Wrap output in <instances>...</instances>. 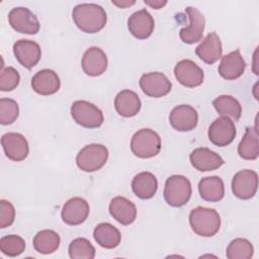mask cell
<instances>
[{"label": "cell", "instance_id": "6da1fadb", "mask_svg": "<svg viewBox=\"0 0 259 259\" xmlns=\"http://www.w3.org/2000/svg\"><path fill=\"white\" fill-rule=\"evenodd\" d=\"M72 17L76 26L86 33L100 31L107 22L105 10L95 3H81L73 8Z\"/></svg>", "mask_w": 259, "mask_h": 259}, {"label": "cell", "instance_id": "7a4b0ae2", "mask_svg": "<svg viewBox=\"0 0 259 259\" xmlns=\"http://www.w3.org/2000/svg\"><path fill=\"white\" fill-rule=\"evenodd\" d=\"M192 231L201 237H212L221 228V217L213 208L197 206L189 213Z\"/></svg>", "mask_w": 259, "mask_h": 259}, {"label": "cell", "instance_id": "3957f363", "mask_svg": "<svg viewBox=\"0 0 259 259\" xmlns=\"http://www.w3.org/2000/svg\"><path fill=\"white\" fill-rule=\"evenodd\" d=\"M133 154L141 159H149L159 154L161 138L151 128H141L136 132L131 140Z\"/></svg>", "mask_w": 259, "mask_h": 259}, {"label": "cell", "instance_id": "277c9868", "mask_svg": "<svg viewBox=\"0 0 259 259\" xmlns=\"http://www.w3.org/2000/svg\"><path fill=\"white\" fill-rule=\"evenodd\" d=\"M191 192V183L183 175H172L165 182L164 198L170 206H183L190 199Z\"/></svg>", "mask_w": 259, "mask_h": 259}, {"label": "cell", "instance_id": "5b68a950", "mask_svg": "<svg viewBox=\"0 0 259 259\" xmlns=\"http://www.w3.org/2000/svg\"><path fill=\"white\" fill-rule=\"evenodd\" d=\"M108 159V150L101 144H90L82 148L76 156L77 167L84 172L100 170Z\"/></svg>", "mask_w": 259, "mask_h": 259}, {"label": "cell", "instance_id": "8992f818", "mask_svg": "<svg viewBox=\"0 0 259 259\" xmlns=\"http://www.w3.org/2000/svg\"><path fill=\"white\" fill-rule=\"evenodd\" d=\"M71 115L79 125L86 128H97L104 121L102 111L86 100H76L71 105Z\"/></svg>", "mask_w": 259, "mask_h": 259}, {"label": "cell", "instance_id": "52a82bcc", "mask_svg": "<svg viewBox=\"0 0 259 259\" xmlns=\"http://www.w3.org/2000/svg\"><path fill=\"white\" fill-rule=\"evenodd\" d=\"M10 26L19 33L36 34L39 30L37 17L26 7L12 8L8 14Z\"/></svg>", "mask_w": 259, "mask_h": 259}, {"label": "cell", "instance_id": "ba28073f", "mask_svg": "<svg viewBox=\"0 0 259 259\" xmlns=\"http://www.w3.org/2000/svg\"><path fill=\"white\" fill-rule=\"evenodd\" d=\"M258 188V175L255 171L244 169L237 172L232 179V192L240 199L252 198Z\"/></svg>", "mask_w": 259, "mask_h": 259}, {"label": "cell", "instance_id": "9c48e42d", "mask_svg": "<svg viewBox=\"0 0 259 259\" xmlns=\"http://www.w3.org/2000/svg\"><path fill=\"white\" fill-rule=\"evenodd\" d=\"M236 134L234 121L226 116L215 118L209 125L207 132L209 141L218 147L229 146L234 141Z\"/></svg>", "mask_w": 259, "mask_h": 259}, {"label": "cell", "instance_id": "30bf717a", "mask_svg": "<svg viewBox=\"0 0 259 259\" xmlns=\"http://www.w3.org/2000/svg\"><path fill=\"white\" fill-rule=\"evenodd\" d=\"M139 84L146 95L154 98H160L167 95L172 88L170 80L161 72H151L142 75Z\"/></svg>", "mask_w": 259, "mask_h": 259}, {"label": "cell", "instance_id": "8fae6325", "mask_svg": "<svg viewBox=\"0 0 259 259\" xmlns=\"http://www.w3.org/2000/svg\"><path fill=\"white\" fill-rule=\"evenodd\" d=\"M185 12L189 19V24L186 27L180 29L179 36L184 44L192 45L202 38L205 26V18L203 14L195 7L188 6L186 7Z\"/></svg>", "mask_w": 259, "mask_h": 259}, {"label": "cell", "instance_id": "7c38bea8", "mask_svg": "<svg viewBox=\"0 0 259 259\" xmlns=\"http://www.w3.org/2000/svg\"><path fill=\"white\" fill-rule=\"evenodd\" d=\"M174 76L183 86L198 87L202 84L204 74L202 69L191 60H181L174 67Z\"/></svg>", "mask_w": 259, "mask_h": 259}, {"label": "cell", "instance_id": "4fadbf2b", "mask_svg": "<svg viewBox=\"0 0 259 259\" xmlns=\"http://www.w3.org/2000/svg\"><path fill=\"white\" fill-rule=\"evenodd\" d=\"M169 121L174 130L178 132H189L196 127L198 113L194 107L188 104H181L171 110Z\"/></svg>", "mask_w": 259, "mask_h": 259}, {"label": "cell", "instance_id": "5bb4252c", "mask_svg": "<svg viewBox=\"0 0 259 259\" xmlns=\"http://www.w3.org/2000/svg\"><path fill=\"white\" fill-rule=\"evenodd\" d=\"M89 211V203L84 198L72 197L64 203L61 217L65 224L69 226H78L87 220Z\"/></svg>", "mask_w": 259, "mask_h": 259}, {"label": "cell", "instance_id": "9a60e30c", "mask_svg": "<svg viewBox=\"0 0 259 259\" xmlns=\"http://www.w3.org/2000/svg\"><path fill=\"white\" fill-rule=\"evenodd\" d=\"M1 145L6 157L14 162L23 161L29 152L27 140L19 133H7L1 138Z\"/></svg>", "mask_w": 259, "mask_h": 259}, {"label": "cell", "instance_id": "2e32d148", "mask_svg": "<svg viewBox=\"0 0 259 259\" xmlns=\"http://www.w3.org/2000/svg\"><path fill=\"white\" fill-rule=\"evenodd\" d=\"M13 54L18 63L26 69L33 68L41 58L37 42L30 39H19L13 45Z\"/></svg>", "mask_w": 259, "mask_h": 259}, {"label": "cell", "instance_id": "e0dca14e", "mask_svg": "<svg viewBox=\"0 0 259 259\" xmlns=\"http://www.w3.org/2000/svg\"><path fill=\"white\" fill-rule=\"evenodd\" d=\"M154 27V18L147 9H141L134 12L127 19V28L138 39H146L151 36Z\"/></svg>", "mask_w": 259, "mask_h": 259}, {"label": "cell", "instance_id": "ac0fdd59", "mask_svg": "<svg viewBox=\"0 0 259 259\" xmlns=\"http://www.w3.org/2000/svg\"><path fill=\"white\" fill-rule=\"evenodd\" d=\"M107 57L98 47H91L85 51L82 57L81 66L84 73L91 77L102 75L107 69Z\"/></svg>", "mask_w": 259, "mask_h": 259}, {"label": "cell", "instance_id": "d6986e66", "mask_svg": "<svg viewBox=\"0 0 259 259\" xmlns=\"http://www.w3.org/2000/svg\"><path fill=\"white\" fill-rule=\"evenodd\" d=\"M189 160L192 167L200 172L215 170L225 163L219 154L204 147L194 149L189 155Z\"/></svg>", "mask_w": 259, "mask_h": 259}, {"label": "cell", "instance_id": "ffe728a7", "mask_svg": "<svg viewBox=\"0 0 259 259\" xmlns=\"http://www.w3.org/2000/svg\"><path fill=\"white\" fill-rule=\"evenodd\" d=\"M246 68V63L240 53L236 50L222 57L219 65V74L226 80H235L240 78Z\"/></svg>", "mask_w": 259, "mask_h": 259}, {"label": "cell", "instance_id": "44dd1931", "mask_svg": "<svg viewBox=\"0 0 259 259\" xmlns=\"http://www.w3.org/2000/svg\"><path fill=\"white\" fill-rule=\"evenodd\" d=\"M61 81L58 74L51 69L38 71L31 78V87L34 92L40 95H52L58 92Z\"/></svg>", "mask_w": 259, "mask_h": 259}, {"label": "cell", "instance_id": "7402d4cb", "mask_svg": "<svg viewBox=\"0 0 259 259\" xmlns=\"http://www.w3.org/2000/svg\"><path fill=\"white\" fill-rule=\"evenodd\" d=\"M109 213L119 224L127 226L135 222L137 207L130 199L123 196H115L109 202Z\"/></svg>", "mask_w": 259, "mask_h": 259}, {"label": "cell", "instance_id": "603a6c76", "mask_svg": "<svg viewBox=\"0 0 259 259\" xmlns=\"http://www.w3.org/2000/svg\"><path fill=\"white\" fill-rule=\"evenodd\" d=\"M222 41L215 32L208 33L195 49L196 56L208 65H212L219 61L222 58Z\"/></svg>", "mask_w": 259, "mask_h": 259}, {"label": "cell", "instance_id": "cb8c5ba5", "mask_svg": "<svg viewBox=\"0 0 259 259\" xmlns=\"http://www.w3.org/2000/svg\"><path fill=\"white\" fill-rule=\"evenodd\" d=\"M141 99L139 95L128 89L117 93L114 98V107L116 112L123 117H133L141 109Z\"/></svg>", "mask_w": 259, "mask_h": 259}, {"label": "cell", "instance_id": "d4e9b609", "mask_svg": "<svg viewBox=\"0 0 259 259\" xmlns=\"http://www.w3.org/2000/svg\"><path fill=\"white\" fill-rule=\"evenodd\" d=\"M200 197L209 202H217L225 196L224 181L219 176H207L200 179L198 183Z\"/></svg>", "mask_w": 259, "mask_h": 259}, {"label": "cell", "instance_id": "484cf974", "mask_svg": "<svg viewBox=\"0 0 259 259\" xmlns=\"http://www.w3.org/2000/svg\"><path fill=\"white\" fill-rule=\"evenodd\" d=\"M133 192L141 199L152 198L158 189V180L151 172H141L132 181Z\"/></svg>", "mask_w": 259, "mask_h": 259}, {"label": "cell", "instance_id": "4316f807", "mask_svg": "<svg viewBox=\"0 0 259 259\" xmlns=\"http://www.w3.org/2000/svg\"><path fill=\"white\" fill-rule=\"evenodd\" d=\"M94 240L105 249L116 248L121 241V234L114 226L109 223L97 225L93 231Z\"/></svg>", "mask_w": 259, "mask_h": 259}, {"label": "cell", "instance_id": "83f0119b", "mask_svg": "<svg viewBox=\"0 0 259 259\" xmlns=\"http://www.w3.org/2000/svg\"><path fill=\"white\" fill-rule=\"evenodd\" d=\"M238 154L244 160H256L259 155V142L257 126H248L238 145Z\"/></svg>", "mask_w": 259, "mask_h": 259}, {"label": "cell", "instance_id": "f1b7e54d", "mask_svg": "<svg viewBox=\"0 0 259 259\" xmlns=\"http://www.w3.org/2000/svg\"><path fill=\"white\" fill-rule=\"evenodd\" d=\"M33 248L40 254H52L58 250L61 239L57 232L53 230H41L33 238Z\"/></svg>", "mask_w": 259, "mask_h": 259}, {"label": "cell", "instance_id": "f546056e", "mask_svg": "<svg viewBox=\"0 0 259 259\" xmlns=\"http://www.w3.org/2000/svg\"><path fill=\"white\" fill-rule=\"evenodd\" d=\"M214 109L222 116L232 118L237 121L242 115V106L240 102L231 95H220L212 100Z\"/></svg>", "mask_w": 259, "mask_h": 259}, {"label": "cell", "instance_id": "4dcf8cb0", "mask_svg": "<svg viewBox=\"0 0 259 259\" xmlns=\"http://www.w3.org/2000/svg\"><path fill=\"white\" fill-rule=\"evenodd\" d=\"M254 253L252 244L244 238L233 240L227 247L226 255L229 259H250Z\"/></svg>", "mask_w": 259, "mask_h": 259}, {"label": "cell", "instance_id": "1f68e13d", "mask_svg": "<svg viewBox=\"0 0 259 259\" xmlns=\"http://www.w3.org/2000/svg\"><path fill=\"white\" fill-rule=\"evenodd\" d=\"M68 253L72 259H93L95 248L87 239L76 238L70 243Z\"/></svg>", "mask_w": 259, "mask_h": 259}, {"label": "cell", "instance_id": "d6a6232c", "mask_svg": "<svg viewBox=\"0 0 259 259\" xmlns=\"http://www.w3.org/2000/svg\"><path fill=\"white\" fill-rule=\"evenodd\" d=\"M0 250L9 257H16L25 250V241L17 235H8L0 239Z\"/></svg>", "mask_w": 259, "mask_h": 259}, {"label": "cell", "instance_id": "836d02e7", "mask_svg": "<svg viewBox=\"0 0 259 259\" xmlns=\"http://www.w3.org/2000/svg\"><path fill=\"white\" fill-rule=\"evenodd\" d=\"M19 114V107L15 100L11 98L0 99V123L8 125L13 123Z\"/></svg>", "mask_w": 259, "mask_h": 259}, {"label": "cell", "instance_id": "e575fe53", "mask_svg": "<svg viewBox=\"0 0 259 259\" xmlns=\"http://www.w3.org/2000/svg\"><path fill=\"white\" fill-rule=\"evenodd\" d=\"M20 81L19 73L13 67L2 68L0 72V90L3 92L14 90Z\"/></svg>", "mask_w": 259, "mask_h": 259}, {"label": "cell", "instance_id": "d590c367", "mask_svg": "<svg viewBox=\"0 0 259 259\" xmlns=\"http://www.w3.org/2000/svg\"><path fill=\"white\" fill-rule=\"evenodd\" d=\"M15 220V209L8 200H0V228L5 229L11 226Z\"/></svg>", "mask_w": 259, "mask_h": 259}, {"label": "cell", "instance_id": "8d00e7d4", "mask_svg": "<svg viewBox=\"0 0 259 259\" xmlns=\"http://www.w3.org/2000/svg\"><path fill=\"white\" fill-rule=\"evenodd\" d=\"M144 3L151 6L153 9H160L167 4V1L161 0H144Z\"/></svg>", "mask_w": 259, "mask_h": 259}, {"label": "cell", "instance_id": "74e56055", "mask_svg": "<svg viewBox=\"0 0 259 259\" xmlns=\"http://www.w3.org/2000/svg\"><path fill=\"white\" fill-rule=\"evenodd\" d=\"M111 3L119 8H126V7H130L132 5H134L136 3V1H131V0H122V1H111Z\"/></svg>", "mask_w": 259, "mask_h": 259}]
</instances>
